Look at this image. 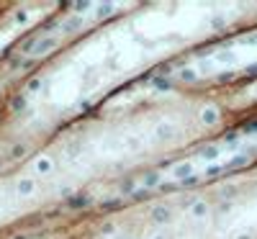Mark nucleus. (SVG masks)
Here are the masks:
<instances>
[{
    "label": "nucleus",
    "mask_w": 257,
    "mask_h": 239,
    "mask_svg": "<svg viewBox=\"0 0 257 239\" xmlns=\"http://www.w3.org/2000/svg\"><path fill=\"white\" fill-rule=\"evenodd\" d=\"M203 118H206V121H213V118H216V113H213V111H206Z\"/></svg>",
    "instance_id": "f257e3e1"
}]
</instances>
